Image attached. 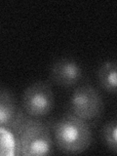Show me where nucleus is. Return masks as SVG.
Wrapping results in <instances>:
<instances>
[{
    "mask_svg": "<svg viewBox=\"0 0 117 156\" xmlns=\"http://www.w3.org/2000/svg\"><path fill=\"white\" fill-rule=\"evenodd\" d=\"M17 155L16 140L12 132L0 127V156Z\"/></svg>",
    "mask_w": 117,
    "mask_h": 156,
    "instance_id": "8",
    "label": "nucleus"
},
{
    "mask_svg": "<svg viewBox=\"0 0 117 156\" xmlns=\"http://www.w3.org/2000/svg\"><path fill=\"white\" fill-rule=\"evenodd\" d=\"M23 114L14 95L7 89L0 88V127L12 131Z\"/></svg>",
    "mask_w": 117,
    "mask_h": 156,
    "instance_id": "6",
    "label": "nucleus"
},
{
    "mask_svg": "<svg viewBox=\"0 0 117 156\" xmlns=\"http://www.w3.org/2000/svg\"><path fill=\"white\" fill-rule=\"evenodd\" d=\"M16 140L17 155H46L52 148L50 131L46 124L23 112L12 129Z\"/></svg>",
    "mask_w": 117,
    "mask_h": 156,
    "instance_id": "1",
    "label": "nucleus"
},
{
    "mask_svg": "<svg viewBox=\"0 0 117 156\" xmlns=\"http://www.w3.org/2000/svg\"><path fill=\"white\" fill-rule=\"evenodd\" d=\"M100 85L105 90L110 93L116 92L117 80H116V63L114 61H109L104 63L98 73Z\"/></svg>",
    "mask_w": 117,
    "mask_h": 156,
    "instance_id": "7",
    "label": "nucleus"
},
{
    "mask_svg": "<svg viewBox=\"0 0 117 156\" xmlns=\"http://www.w3.org/2000/svg\"><path fill=\"white\" fill-rule=\"evenodd\" d=\"M104 110V101L95 88L90 85L78 87L70 99V113L84 122L94 121Z\"/></svg>",
    "mask_w": 117,
    "mask_h": 156,
    "instance_id": "3",
    "label": "nucleus"
},
{
    "mask_svg": "<svg viewBox=\"0 0 117 156\" xmlns=\"http://www.w3.org/2000/svg\"><path fill=\"white\" fill-rule=\"evenodd\" d=\"M116 134H117V128H116V121H110L108 122L104 128L102 135H104L105 141L106 143L107 146L113 151H117V140H116Z\"/></svg>",
    "mask_w": 117,
    "mask_h": 156,
    "instance_id": "9",
    "label": "nucleus"
},
{
    "mask_svg": "<svg viewBox=\"0 0 117 156\" xmlns=\"http://www.w3.org/2000/svg\"><path fill=\"white\" fill-rule=\"evenodd\" d=\"M54 105V94L47 82H35L23 95V109L26 114L39 118L50 112Z\"/></svg>",
    "mask_w": 117,
    "mask_h": 156,
    "instance_id": "4",
    "label": "nucleus"
},
{
    "mask_svg": "<svg viewBox=\"0 0 117 156\" xmlns=\"http://www.w3.org/2000/svg\"><path fill=\"white\" fill-rule=\"evenodd\" d=\"M57 147L66 153H80L92 143V133L86 122L67 114L54 128Z\"/></svg>",
    "mask_w": 117,
    "mask_h": 156,
    "instance_id": "2",
    "label": "nucleus"
},
{
    "mask_svg": "<svg viewBox=\"0 0 117 156\" xmlns=\"http://www.w3.org/2000/svg\"><path fill=\"white\" fill-rule=\"evenodd\" d=\"M82 77V69L71 58H61L51 68L52 81L61 87H71L78 83Z\"/></svg>",
    "mask_w": 117,
    "mask_h": 156,
    "instance_id": "5",
    "label": "nucleus"
}]
</instances>
